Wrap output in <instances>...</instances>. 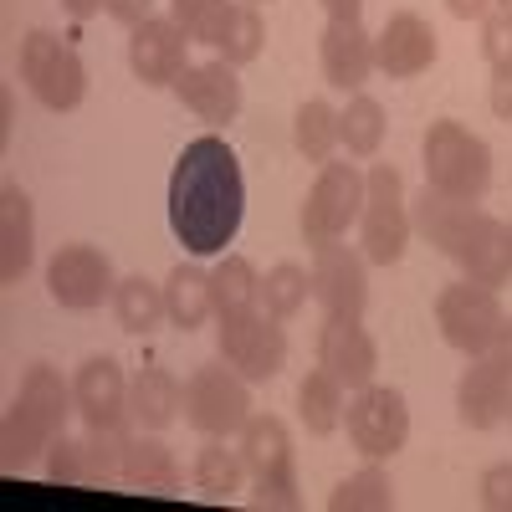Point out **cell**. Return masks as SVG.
Wrapping results in <instances>:
<instances>
[{"label":"cell","mask_w":512,"mask_h":512,"mask_svg":"<svg viewBox=\"0 0 512 512\" xmlns=\"http://www.w3.org/2000/svg\"><path fill=\"white\" fill-rule=\"evenodd\" d=\"M47 482L52 487H103V477H98V461H93V451H88V436L82 441H72V436H62L52 451H47Z\"/></svg>","instance_id":"36"},{"label":"cell","mask_w":512,"mask_h":512,"mask_svg":"<svg viewBox=\"0 0 512 512\" xmlns=\"http://www.w3.org/2000/svg\"><path fill=\"white\" fill-rule=\"evenodd\" d=\"M103 11V0H62V16H72V21H93Z\"/></svg>","instance_id":"43"},{"label":"cell","mask_w":512,"mask_h":512,"mask_svg":"<svg viewBox=\"0 0 512 512\" xmlns=\"http://www.w3.org/2000/svg\"><path fill=\"white\" fill-rule=\"evenodd\" d=\"M251 6H262V0H251Z\"/></svg>","instance_id":"48"},{"label":"cell","mask_w":512,"mask_h":512,"mask_svg":"<svg viewBox=\"0 0 512 512\" xmlns=\"http://www.w3.org/2000/svg\"><path fill=\"white\" fill-rule=\"evenodd\" d=\"M492 6H497V11H512V0H492Z\"/></svg>","instance_id":"45"},{"label":"cell","mask_w":512,"mask_h":512,"mask_svg":"<svg viewBox=\"0 0 512 512\" xmlns=\"http://www.w3.org/2000/svg\"><path fill=\"white\" fill-rule=\"evenodd\" d=\"M72 400L88 431H128L134 425V415H128V374L108 354H93L72 374Z\"/></svg>","instance_id":"15"},{"label":"cell","mask_w":512,"mask_h":512,"mask_svg":"<svg viewBox=\"0 0 512 512\" xmlns=\"http://www.w3.org/2000/svg\"><path fill=\"white\" fill-rule=\"evenodd\" d=\"M415 231L431 241L446 262L461 267V277H472L482 287H502L512 277V256H507V226L482 210L477 200H451L441 190L425 185L410 205Z\"/></svg>","instance_id":"2"},{"label":"cell","mask_w":512,"mask_h":512,"mask_svg":"<svg viewBox=\"0 0 512 512\" xmlns=\"http://www.w3.org/2000/svg\"><path fill=\"white\" fill-rule=\"evenodd\" d=\"M507 256H512V226H507Z\"/></svg>","instance_id":"47"},{"label":"cell","mask_w":512,"mask_h":512,"mask_svg":"<svg viewBox=\"0 0 512 512\" xmlns=\"http://www.w3.org/2000/svg\"><path fill=\"white\" fill-rule=\"evenodd\" d=\"M507 425H512V395H507Z\"/></svg>","instance_id":"46"},{"label":"cell","mask_w":512,"mask_h":512,"mask_svg":"<svg viewBox=\"0 0 512 512\" xmlns=\"http://www.w3.org/2000/svg\"><path fill=\"white\" fill-rule=\"evenodd\" d=\"M241 461L251 482L267 487H297V461H292V436L277 415H251L241 425Z\"/></svg>","instance_id":"19"},{"label":"cell","mask_w":512,"mask_h":512,"mask_svg":"<svg viewBox=\"0 0 512 512\" xmlns=\"http://www.w3.org/2000/svg\"><path fill=\"white\" fill-rule=\"evenodd\" d=\"M103 11H108L113 21H123L128 31H134L139 21H149V16H154V0H103Z\"/></svg>","instance_id":"40"},{"label":"cell","mask_w":512,"mask_h":512,"mask_svg":"<svg viewBox=\"0 0 512 512\" xmlns=\"http://www.w3.org/2000/svg\"><path fill=\"white\" fill-rule=\"evenodd\" d=\"M446 11H451L456 21H487L497 6H492V0H446Z\"/></svg>","instance_id":"41"},{"label":"cell","mask_w":512,"mask_h":512,"mask_svg":"<svg viewBox=\"0 0 512 512\" xmlns=\"http://www.w3.org/2000/svg\"><path fill=\"white\" fill-rule=\"evenodd\" d=\"M436 57H441V41H436L431 21L415 16V11H395L374 36V67L384 77H395V82H410L420 72H431Z\"/></svg>","instance_id":"16"},{"label":"cell","mask_w":512,"mask_h":512,"mask_svg":"<svg viewBox=\"0 0 512 512\" xmlns=\"http://www.w3.org/2000/svg\"><path fill=\"white\" fill-rule=\"evenodd\" d=\"M328 507L333 512H390L395 507V482L379 461H369L364 472H354V477H344L333 487Z\"/></svg>","instance_id":"34"},{"label":"cell","mask_w":512,"mask_h":512,"mask_svg":"<svg viewBox=\"0 0 512 512\" xmlns=\"http://www.w3.org/2000/svg\"><path fill=\"white\" fill-rule=\"evenodd\" d=\"M118 482L139 487V492H169V487H180V461L159 441V431H139V436H128V446H123Z\"/></svg>","instance_id":"24"},{"label":"cell","mask_w":512,"mask_h":512,"mask_svg":"<svg viewBox=\"0 0 512 512\" xmlns=\"http://www.w3.org/2000/svg\"><path fill=\"white\" fill-rule=\"evenodd\" d=\"M420 154H425V185L451 195V200H482L487 185H492V149L461 128L456 118H441L425 128L420 139Z\"/></svg>","instance_id":"4"},{"label":"cell","mask_w":512,"mask_h":512,"mask_svg":"<svg viewBox=\"0 0 512 512\" xmlns=\"http://www.w3.org/2000/svg\"><path fill=\"white\" fill-rule=\"evenodd\" d=\"M180 400H185V384L164 364H144L128 379V415H134L139 431H164V425L180 415Z\"/></svg>","instance_id":"23"},{"label":"cell","mask_w":512,"mask_h":512,"mask_svg":"<svg viewBox=\"0 0 512 512\" xmlns=\"http://www.w3.org/2000/svg\"><path fill=\"white\" fill-rule=\"evenodd\" d=\"M364 210V169L359 164H318V180L303 200V241L308 246H328V241H344V231L359 221Z\"/></svg>","instance_id":"10"},{"label":"cell","mask_w":512,"mask_h":512,"mask_svg":"<svg viewBox=\"0 0 512 512\" xmlns=\"http://www.w3.org/2000/svg\"><path fill=\"white\" fill-rule=\"evenodd\" d=\"M477 502L487 512H512V461H497L482 472V487H477Z\"/></svg>","instance_id":"38"},{"label":"cell","mask_w":512,"mask_h":512,"mask_svg":"<svg viewBox=\"0 0 512 512\" xmlns=\"http://www.w3.org/2000/svg\"><path fill=\"white\" fill-rule=\"evenodd\" d=\"M190 47L195 36L175 16H149L128 31V67L144 88H175L180 72L190 67Z\"/></svg>","instance_id":"14"},{"label":"cell","mask_w":512,"mask_h":512,"mask_svg":"<svg viewBox=\"0 0 512 512\" xmlns=\"http://www.w3.org/2000/svg\"><path fill=\"white\" fill-rule=\"evenodd\" d=\"M113 318H118V328L123 333H154L169 313H164V287L159 282H149L144 272H134V277H123L118 282V292H113Z\"/></svg>","instance_id":"29"},{"label":"cell","mask_w":512,"mask_h":512,"mask_svg":"<svg viewBox=\"0 0 512 512\" xmlns=\"http://www.w3.org/2000/svg\"><path fill=\"white\" fill-rule=\"evenodd\" d=\"M384 103L369 93H349V108L338 113V144L349 149V159H374L384 144Z\"/></svg>","instance_id":"31"},{"label":"cell","mask_w":512,"mask_h":512,"mask_svg":"<svg viewBox=\"0 0 512 512\" xmlns=\"http://www.w3.org/2000/svg\"><path fill=\"white\" fill-rule=\"evenodd\" d=\"M318 364L344 384V390H364L374 384V369H379V344L369 338L364 318H323V333H318Z\"/></svg>","instance_id":"17"},{"label":"cell","mask_w":512,"mask_h":512,"mask_svg":"<svg viewBox=\"0 0 512 512\" xmlns=\"http://www.w3.org/2000/svg\"><path fill=\"white\" fill-rule=\"evenodd\" d=\"M21 82L36 93V103L52 108V113H72L82 98H88V67H82V57L52 31H26V41H21Z\"/></svg>","instance_id":"8"},{"label":"cell","mask_w":512,"mask_h":512,"mask_svg":"<svg viewBox=\"0 0 512 512\" xmlns=\"http://www.w3.org/2000/svg\"><path fill=\"white\" fill-rule=\"evenodd\" d=\"M226 11H231V0H169V16H175L200 47H210V36H216Z\"/></svg>","instance_id":"37"},{"label":"cell","mask_w":512,"mask_h":512,"mask_svg":"<svg viewBox=\"0 0 512 512\" xmlns=\"http://www.w3.org/2000/svg\"><path fill=\"white\" fill-rule=\"evenodd\" d=\"M344 384H338L323 364L303 374V384H297V415H303L308 436H333L338 420H344Z\"/></svg>","instance_id":"27"},{"label":"cell","mask_w":512,"mask_h":512,"mask_svg":"<svg viewBox=\"0 0 512 512\" xmlns=\"http://www.w3.org/2000/svg\"><path fill=\"white\" fill-rule=\"evenodd\" d=\"M47 292L67 313H93L103 303H113L118 292V277H113V262L98 251V246H57V256L47 262Z\"/></svg>","instance_id":"13"},{"label":"cell","mask_w":512,"mask_h":512,"mask_svg":"<svg viewBox=\"0 0 512 512\" xmlns=\"http://www.w3.org/2000/svg\"><path fill=\"white\" fill-rule=\"evenodd\" d=\"M246 221L241 159L221 134H200L185 144L169 175V231L190 256H226Z\"/></svg>","instance_id":"1"},{"label":"cell","mask_w":512,"mask_h":512,"mask_svg":"<svg viewBox=\"0 0 512 512\" xmlns=\"http://www.w3.org/2000/svg\"><path fill=\"white\" fill-rule=\"evenodd\" d=\"M292 144L308 164H328L333 149H338V108L323 103V98H308L292 113Z\"/></svg>","instance_id":"32"},{"label":"cell","mask_w":512,"mask_h":512,"mask_svg":"<svg viewBox=\"0 0 512 512\" xmlns=\"http://www.w3.org/2000/svg\"><path fill=\"white\" fill-rule=\"evenodd\" d=\"M185 420L195 425L200 436H241V425L251 420V384L221 359L205 364L185 379V400H180Z\"/></svg>","instance_id":"9"},{"label":"cell","mask_w":512,"mask_h":512,"mask_svg":"<svg viewBox=\"0 0 512 512\" xmlns=\"http://www.w3.org/2000/svg\"><path fill=\"white\" fill-rule=\"evenodd\" d=\"M492 354H502L507 364H512V318H507V328H502V338H497V349Z\"/></svg>","instance_id":"44"},{"label":"cell","mask_w":512,"mask_h":512,"mask_svg":"<svg viewBox=\"0 0 512 512\" xmlns=\"http://www.w3.org/2000/svg\"><path fill=\"white\" fill-rule=\"evenodd\" d=\"M308 297H313L308 272L297 267V262H277V267L262 277V287H256V308H262L267 318H277V323H287V318L303 313Z\"/></svg>","instance_id":"33"},{"label":"cell","mask_w":512,"mask_h":512,"mask_svg":"<svg viewBox=\"0 0 512 512\" xmlns=\"http://www.w3.org/2000/svg\"><path fill=\"white\" fill-rule=\"evenodd\" d=\"M323 11H328V21H359L364 0H323Z\"/></svg>","instance_id":"42"},{"label":"cell","mask_w":512,"mask_h":512,"mask_svg":"<svg viewBox=\"0 0 512 512\" xmlns=\"http://www.w3.org/2000/svg\"><path fill=\"white\" fill-rule=\"evenodd\" d=\"M246 502L256 512H292V507H303V497H297V487H267V482H256L246 492Z\"/></svg>","instance_id":"39"},{"label":"cell","mask_w":512,"mask_h":512,"mask_svg":"<svg viewBox=\"0 0 512 512\" xmlns=\"http://www.w3.org/2000/svg\"><path fill=\"white\" fill-rule=\"evenodd\" d=\"M344 425H349V446L364 461H390L410 441V405L395 384H364L344 410Z\"/></svg>","instance_id":"11"},{"label":"cell","mask_w":512,"mask_h":512,"mask_svg":"<svg viewBox=\"0 0 512 512\" xmlns=\"http://www.w3.org/2000/svg\"><path fill=\"white\" fill-rule=\"evenodd\" d=\"M164 313L180 333H195L216 318V287H210V272L195 262H180L164 282Z\"/></svg>","instance_id":"25"},{"label":"cell","mask_w":512,"mask_h":512,"mask_svg":"<svg viewBox=\"0 0 512 512\" xmlns=\"http://www.w3.org/2000/svg\"><path fill=\"white\" fill-rule=\"evenodd\" d=\"M507 395H512V364L502 354H477L456 384V410L472 431H492L507 420Z\"/></svg>","instance_id":"18"},{"label":"cell","mask_w":512,"mask_h":512,"mask_svg":"<svg viewBox=\"0 0 512 512\" xmlns=\"http://www.w3.org/2000/svg\"><path fill=\"white\" fill-rule=\"evenodd\" d=\"M482 57L492 67V113L497 118H512V11H492L482 21Z\"/></svg>","instance_id":"28"},{"label":"cell","mask_w":512,"mask_h":512,"mask_svg":"<svg viewBox=\"0 0 512 512\" xmlns=\"http://www.w3.org/2000/svg\"><path fill=\"white\" fill-rule=\"evenodd\" d=\"M308 282H313V303L328 318H364V308H369V256L359 246H344V241L313 246Z\"/></svg>","instance_id":"12"},{"label":"cell","mask_w":512,"mask_h":512,"mask_svg":"<svg viewBox=\"0 0 512 512\" xmlns=\"http://www.w3.org/2000/svg\"><path fill=\"white\" fill-rule=\"evenodd\" d=\"M36 256V216L21 185L0 190V282H21Z\"/></svg>","instance_id":"22"},{"label":"cell","mask_w":512,"mask_h":512,"mask_svg":"<svg viewBox=\"0 0 512 512\" xmlns=\"http://www.w3.org/2000/svg\"><path fill=\"white\" fill-rule=\"evenodd\" d=\"M216 344H221V359H226L246 384H272V379L287 369V333H282V323L267 318L262 308L221 313Z\"/></svg>","instance_id":"7"},{"label":"cell","mask_w":512,"mask_h":512,"mask_svg":"<svg viewBox=\"0 0 512 512\" xmlns=\"http://www.w3.org/2000/svg\"><path fill=\"white\" fill-rule=\"evenodd\" d=\"M415 236V216L405 200V180L395 164H374L364 175V210H359V251L369 267L405 262V246Z\"/></svg>","instance_id":"5"},{"label":"cell","mask_w":512,"mask_h":512,"mask_svg":"<svg viewBox=\"0 0 512 512\" xmlns=\"http://www.w3.org/2000/svg\"><path fill=\"white\" fill-rule=\"evenodd\" d=\"M175 93L205 123H236V113H241V77L221 57L216 62H190L175 82Z\"/></svg>","instance_id":"20"},{"label":"cell","mask_w":512,"mask_h":512,"mask_svg":"<svg viewBox=\"0 0 512 512\" xmlns=\"http://www.w3.org/2000/svg\"><path fill=\"white\" fill-rule=\"evenodd\" d=\"M436 328L441 338L466 354V359H477V354H492L497 349V338L507 328V313H502V297L497 287H482V282H456V287H441L436 297Z\"/></svg>","instance_id":"6"},{"label":"cell","mask_w":512,"mask_h":512,"mask_svg":"<svg viewBox=\"0 0 512 512\" xmlns=\"http://www.w3.org/2000/svg\"><path fill=\"white\" fill-rule=\"evenodd\" d=\"M210 287H216V318L221 313H236V308H256V287H262V277H256V267L246 262V256H221L216 272H210Z\"/></svg>","instance_id":"35"},{"label":"cell","mask_w":512,"mask_h":512,"mask_svg":"<svg viewBox=\"0 0 512 512\" xmlns=\"http://www.w3.org/2000/svg\"><path fill=\"white\" fill-rule=\"evenodd\" d=\"M262 41H267L262 11H256L251 0H231V11L221 16L216 36H210V52H216L221 62H231V67H246V62L262 57Z\"/></svg>","instance_id":"26"},{"label":"cell","mask_w":512,"mask_h":512,"mask_svg":"<svg viewBox=\"0 0 512 512\" xmlns=\"http://www.w3.org/2000/svg\"><path fill=\"white\" fill-rule=\"evenodd\" d=\"M190 477H195V487L205 492V497H236L241 492V482H246V461H241V451H231L221 436H205V446L195 451V466H190Z\"/></svg>","instance_id":"30"},{"label":"cell","mask_w":512,"mask_h":512,"mask_svg":"<svg viewBox=\"0 0 512 512\" xmlns=\"http://www.w3.org/2000/svg\"><path fill=\"white\" fill-rule=\"evenodd\" d=\"M318 57H323L328 88L359 93L364 77L374 72V36L364 31V21H328L323 41H318Z\"/></svg>","instance_id":"21"},{"label":"cell","mask_w":512,"mask_h":512,"mask_svg":"<svg viewBox=\"0 0 512 512\" xmlns=\"http://www.w3.org/2000/svg\"><path fill=\"white\" fill-rule=\"evenodd\" d=\"M72 415H77L72 384L52 364H31L11 410H6V425H0V451H6L11 472H26V466H36L41 456H47L67 436Z\"/></svg>","instance_id":"3"}]
</instances>
